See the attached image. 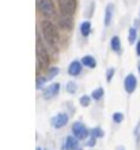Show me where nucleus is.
Instances as JSON below:
<instances>
[{
  "instance_id": "393cba45",
  "label": "nucleus",
  "mask_w": 140,
  "mask_h": 150,
  "mask_svg": "<svg viewBox=\"0 0 140 150\" xmlns=\"http://www.w3.org/2000/svg\"><path fill=\"white\" fill-rule=\"evenodd\" d=\"M136 53L140 56V41L137 42V45H136Z\"/></svg>"
},
{
  "instance_id": "f3484780",
  "label": "nucleus",
  "mask_w": 140,
  "mask_h": 150,
  "mask_svg": "<svg viewBox=\"0 0 140 150\" xmlns=\"http://www.w3.org/2000/svg\"><path fill=\"white\" fill-rule=\"evenodd\" d=\"M102 96H103V89H102V87H99V89L93 91V98L94 100H99Z\"/></svg>"
},
{
  "instance_id": "a211bd4d",
  "label": "nucleus",
  "mask_w": 140,
  "mask_h": 150,
  "mask_svg": "<svg viewBox=\"0 0 140 150\" xmlns=\"http://www.w3.org/2000/svg\"><path fill=\"white\" fill-rule=\"evenodd\" d=\"M135 40H136V30L132 28V29H129V42L133 44Z\"/></svg>"
},
{
  "instance_id": "0eeeda50",
  "label": "nucleus",
  "mask_w": 140,
  "mask_h": 150,
  "mask_svg": "<svg viewBox=\"0 0 140 150\" xmlns=\"http://www.w3.org/2000/svg\"><path fill=\"white\" fill-rule=\"evenodd\" d=\"M67 122H68V116L65 113H58L52 119L51 123L55 128H61V127H64L67 124Z\"/></svg>"
},
{
  "instance_id": "aec40b11",
  "label": "nucleus",
  "mask_w": 140,
  "mask_h": 150,
  "mask_svg": "<svg viewBox=\"0 0 140 150\" xmlns=\"http://www.w3.org/2000/svg\"><path fill=\"white\" fill-rule=\"evenodd\" d=\"M80 104H82L83 107H89L90 105V97L89 96H83L82 98H80Z\"/></svg>"
},
{
  "instance_id": "f8f14e48",
  "label": "nucleus",
  "mask_w": 140,
  "mask_h": 150,
  "mask_svg": "<svg viewBox=\"0 0 140 150\" xmlns=\"http://www.w3.org/2000/svg\"><path fill=\"white\" fill-rule=\"evenodd\" d=\"M82 64H84L86 67H90V68H94L97 66V62L94 59L93 56H84L82 60Z\"/></svg>"
},
{
  "instance_id": "4468645a",
  "label": "nucleus",
  "mask_w": 140,
  "mask_h": 150,
  "mask_svg": "<svg viewBox=\"0 0 140 150\" xmlns=\"http://www.w3.org/2000/svg\"><path fill=\"white\" fill-rule=\"evenodd\" d=\"M90 30H91V23L90 22H83L82 26H80V32H82L83 36H89L90 34Z\"/></svg>"
},
{
  "instance_id": "b1692460",
  "label": "nucleus",
  "mask_w": 140,
  "mask_h": 150,
  "mask_svg": "<svg viewBox=\"0 0 140 150\" xmlns=\"http://www.w3.org/2000/svg\"><path fill=\"white\" fill-rule=\"evenodd\" d=\"M95 145V138L91 137V139H89V142H87V146H94Z\"/></svg>"
},
{
  "instance_id": "9d476101",
  "label": "nucleus",
  "mask_w": 140,
  "mask_h": 150,
  "mask_svg": "<svg viewBox=\"0 0 140 150\" xmlns=\"http://www.w3.org/2000/svg\"><path fill=\"white\" fill-rule=\"evenodd\" d=\"M78 146V138L76 137H67L65 143H64V149L65 150H74Z\"/></svg>"
},
{
  "instance_id": "1a4fd4ad",
  "label": "nucleus",
  "mask_w": 140,
  "mask_h": 150,
  "mask_svg": "<svg viewBox=\"0 0 140 150\" xmlns=\"http://www.w3.org/2000/svg\"><path fill=\"white\" fill-rule=\"evenodd\" d=\"M68 72H70V75H72V76L79 75L80 72H82V63L78 62V60L72 62V63L70 64V67H68Z\"/></svg>"
},
{
  "instance_id": "5701e85b",
  "label": "nucleus",
  "mask_w": 140,
  "mask_h": 150,
  "mask_svg": "<svg viewBox=\"0 0 140 150\" xmlns=\"http://www.w3.org/2000/svg\"><path fill=\"white\" fill-rule=\"evenodd\" d=\"M57 72H58V68H52L51 72H49V75H48V79H52Z\"/></svg>"
},
{
  "instance_id": "39448f33",
  "label": "nucleus",
  "mask_w": 140,
  "mask_h": 150,
  "mask_svg": "<svg viewBox=\"0 0 140 150\" xmlns=\"http://www.w3.org/2000/svg\"><path fill=\"white\" fill-rule=\"evenodd\" d=\"M72 132H74V137H76L78 139H84L87 137V134H89V131L84 127V124L80 122L75 123L72 126Z\"/></svg>"
},
{
  "instance_id": "2eb2a0df",
  "label": "nucleus",
  "mask_w": 140,
  "mask_h": 150,
  "mask_svg": "<svg viewBox=\"0 0 140 150\" xmlns=\"http://www.w3.org/2000/svg\"><path fill=\"white\" fill-rule=\"evenodd\" d=\"M112 12H113V7L112 6H108L106 7V14H105V25L109 26L110 21H112Z\"/></svg>"
},
{
  "instance_id": "f03ea898",
  "label": "nucleus",
  "mask_w": 140,
  "mask_h": 150,
  "mask_svg": "<svg viewBox=\"0 0 140 150\" xmlns=\"http://www.w3.org/2000/svg\"><path fill=\"white\" fill-rule=\"evenodd\" d=\"M37 59H38V63L42 68H46L49 66V53H48L46 48L39 41L37 44Z\"/></svg>"
},
{
  "instance_id": "9b49d317",
  "label": "nucleus",
  "mask_w": 140,
  "mask_h": 150,
  "mask_svg": "<svg viewBox=\"0 0 140 150\" xmlns=\"http://www.w3.org/2000/svg\"><path fill=\"white\" fill-rule=\"evenodd\" d=\"M60 25H61V28H64V29L72 28V19L70 18V15H63L61 18H60Z\"/></svg>"
},
{
  "instance_id": "ddd939ff",
  "label": "nucleus",
  "mask_w": 140,
  "mask_h": 150,
  "mask_svg": "<svg viewBox=\"0 0 140 150\" xmlns=\"http://www.w3.org/2000/svg\"><path fill=\"white\" fill-rule=\"evenodd\" d=\"M110 47H112L113 51L116 52H120L121 49V42H120V38L118 37H113L112 41H110Z\"/></svg>"
},
{
  "instance_id": "f257e3e1",
  "label": "nucleus",
  "mask_w": 140,
  "mask_h": 150,
  "mask_svg": "<svg viewBox=\"0 0 140 150\" xmlns=\"http://www.w3.org/2000/svg\"><path fill=\"white\" fill-rule=\"evenodd\" d=\"M41 30H42L44 38L46 40V42L53 49H56L57 42H58V34H57V30H56L55 25L52 23V22H49V21H42L41 22Z\"/></svg>"
},
{
  "instance_id": "6e6552de",
  "label": "nucleus",
  "mask_w": 140,
  "mask_h": 150,
  "mask_svg": "<svg viewBox=\"0 0 140 150\" xmlns=\"http://www.w3.org/2000/svg\"><path fill=\"white\" fill-rule=\"evenodd\" d=\"M60 90V85L58 83H53L51 86H48L45 90H44V97L45 98H52V97H55L56 94L58 93Z\"/></svg>"
},
{
  "instance_id": "7ed1b4c3",
  "label": "nucleus",
  "mask_w": 140,
  "mask_h": 150,
  "mask_svg": "<svg viewBox=\"0 0 140 150\" xmlns=\"http://www.w3.org/2000/svg\"><path fill=\"white\" fill-rule=\"evenodd\" d=\"M37 7L44 15L52 16L55 15V6L52 0H37Z\"/></svg>"
},
{
  "instance_id": "20e7f679",
  "label": "nucleus",
  "mask_w": 140,
  "mask_h": 150,
  "mask_svg": "<svg viewBox=\"0 0 140 150\" xmlns=\"http://www.w3.org/2000/svg\"><path fill=\"white\" fill-rule=\"evenodd\" d=\"M63 15H72L76 10V0H58Z\"/></svg>"
},
{
  "instance_id": "4be33fe9",
  "label": "nucleus",
  "mask_w": 140,
  "mask_h": 150,
  "mask_svg": "<svg viewBox=\"0 0 140 150\" xmlns=\"http://www.w3.org/2000/svg\"><path fill=\"white\" fill-rule=\"evenodd\" d=\"M113 75H114V70H113V68L108 70V74H106V79H108V82H110V81H112Z\"/></svg>"
},
{
  "instance_id": "6ab92c4d",
  "label": "nucleus",
  "mask_w": 140,
  "mask_h": 150,
  "mask_svg": "<svg viewBox=\"0 0 140 150\" xmlns=\"http://www.w3.org/2000/svg\"><path fill=\"white\" fill-rule=\"evenodd\" d=\"M67 90L70 93H75L76 91V83L75 82H68L67 83Z\"/></svg>"
},
{
  "instance_id": "bb28decb",
  "label": "nucleus",
  "mask_w": 140,
  "mask_h": 150,
  "mask_svg": "<svg viewBox=\"0 0 140 150\" xmlns=\"http://www.w3.org/2000/svg\"><path fill=\"white\" fill-rule=\"evenodd\" d=\"M79 150H82V149H79Z\"/></svg>"
},
{
  "instance_id": "412c9836",
  "label": "nucleus",
  "mask_w": 140,
  "mask_h": 150,
  "mask_svg": "<svg viewBox=\"0 0 140 150\" xmlns=\"http://www.w3.org/2000/svg\"><path fill=\"white\" fill-rule=\"evenodd\" d=\"M122 119H124L122 113H114V115H113V120H114L116 123H121V122H122Z\"/></svg>"
},
{
  "instance_id": "423d86ee",
  "label": "nucleus",
  "mask_w": 140,
  "mask_h": 150,
  "mask_svg": "<svg viewBox=\"0 0 140 150\" xmlns=\"http://www.w3.org/2000/svg\"><path fill=\"white\" fill-rule=\"evenodd\" d=\"M136 85H137V81H136V76L133 74H129L125 78L124 87H125V90H127V93H133L135 89H136Z\"/></svg>"
},
{
  "instance_id": "a878e982",
  "label": "nucleus",
  "mask_w": 140,
  "mask_h": 150,
  "mask_svg": "<svg viewBox=\"0 0 140 150\" xmlns=\"http://www.w3.org/2000/svg\"><path fill=\"white\" fill-rule=\"evenodd\" d=\"M139 72H140V66H139Z\"/></svg>"
},
{
  "instance_id": "dca6fc26",
  "label": "nucleus",
  "mask_w": 140,
  "mask_h": 150,
  "mask_svg": "<svg viewBox=\"0 0 140 150\" xmlns=\"http://www.w3.org/2000/svg\"><path fill=\"white\" fill-rule=\"evenodd\" d=\"M90 135L94 137V138H101V137H103V131L101 128H93L90 131Z\"/></svg>"
}]
</instances>
